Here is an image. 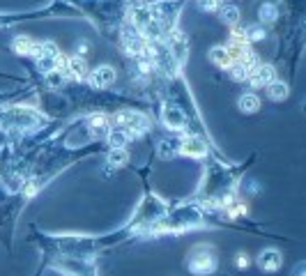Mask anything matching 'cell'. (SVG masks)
Segmentation results:
<instances>
[{
	"label": "cell",
	"mask_w": 306,
	"mask_h": 276,
	"mask_svg": "<svg viewBox=\"0 0 306 276\" xmlns=\"http://www.w3.org/2000/svg\"><path fill=\"white\" fill-rule=\"evenodd\" d=\"M219 265V258L214 253V248L209 244H198L189 251V258H186V267H189L191 274H212Z\"/></svg>",
	"instance_id": "obj_1"
},
{
	"label": "cell",
	"mask_w": 306,
	"mask_h": 276,
	"mask_svg": "<svg viewBox=\"0 0 306 276\" xmlns=\"http://www.w3.org/2000/svg\"><path fill=\"white\" fill-rule=\"evenodd\" d=\"M115 120L129 136H138V133L150 129V120L143 113H138V110H122V113L115 115Z\"/></svg>",
	"instance_id": "obj_2"
},
{
	"label": "cell",
	"mask_w": 306,
	"mask_h": 276,
	"mask_svg": "<svg viewBox=\"0 0 306 276\" xmlns=\"http://www.w3.org/2000/svg\"><path fill=\"white\" fill-rule=\"evenodd\" d=\"M163 122H166L168 129L180 131V129L186 127V115L177 104H166L163 106Z\"/></svg>",
	"instance_id": "obj_3"
},
{
	"label": "cell",
	"mask_w": 306,
	"mask_h": 276,
	"mask_svg": "<svg viewBox=\"0 0 306 276\" xmlns=\"http://www.w3.org/2000/svg\"><path fill=\"white\" fill-rule=\"evenodd\" d=\"M88 131L92 138H108L111 133V120L102 113H95L88 118Z\"/></svg>",
	"instance_id": "obj_4"
},
{
	"label": "cell",
	"mask_w": 306,
	"mask_h": 276,
	"mask_svg": "<svg viewBox=\"0 0 306 276\" xmlns=\"http://www.w3.org/2000/svg\"><path fill=\"white\" fill-rule=\"evenodd\" d=\"M281 262H283V256L276 248H265L258 256V267L263 271H278L281 269Z\"/></svg>",
	"instance_id": "obj_5"
},
{
	"label": "cell",
	"mask_w": 306,
	"mask_h": 276,
	"mask_svg": "<svg viewBox=\"0 0 306 276\" xmlns=\"http://www.w3.org/2000/svg\"><path fill=\"white\" fill-rule=\"evenodd\" d=\"M272 81H276V72H274L272 64H260V67L249 76V83L253 87H263V85L267 87Z\"/></svg>",
	"instance_id": "obj_6"
},
{
	"label": "cell",
	"mask_w": 306,
	"mask_h": 276,
	"mask_svg": "<svg viewBox=\"0 0 306 276\" xmlns=\"http://www.w3.org/2000/svg\"><path fill=\"white\" fill-rule=\"evenodd\" d=\"M90 83H92L95 87H108L115 83V69L108 67V64H102V67H97L92 74H90Z\"/></svg>",
	"instance_id": "obj_7"
},
{
	"label": "cell",
	"mask_w": 306,
	"mask_h": 276,
	"mask_svg": "<svg viewBox=\"0 0 306 276\" xmlns=\"http://www.w3.org/2000/svg\"><path fill=\"white\" fill-rule=\"evenodd\" d=\"M62 74L69 76V78H74V81H81V78L88 76V64H85V60L81 58V55H72Z\"/></svg>",
	"instance_id": "obj_8"
},
{
	"label": "cell",
	"mask_w": 306,
	"mask_h": 276,
	"mask_svg": "<svg viewBox=\"0 0 306 276\" xmlns=\"http://www.w3.org/2000/svg\"><path fill=\"white\" fill-rule=\"evenodd\" d=\"M180 152L182 154H186V156H205L207 147H205V143L200 141V138L189 136V138H184V141L180 143Z\"/></svg>",
	"instance_id": "obj_9"
},
{
	"label": "cell",
	"mask_w": 306,
	"mask_h": 276,
	"mask_svg": "<svg viewBox=\"0 0 306 276\" xmlns=\"http://www.w3.org/2000/svg\"><path fill=\"white\" fill-rule=\"evenodd\" d=\"M14 51L19 55H35V58H37L39 55V46L42 44H35L33 39H30L28 35H19V37H14Z\"/></svg>",
	"instance_id": "obj_10"
},
{
	"label": "cell",
	"mask_w": 306,
	"mask_h": 276,
	"mask_svg": "<svg viewBox=\"0 0 306 276\" xmlns=\"http://www.w3.org/2000/svg\"><path fill=\"white\" fill-rule=\"evenodd\" d=\"M209 60L221 69L232 67V60H230V55H228L226 46H214V49H209Z\"/></svg>",
	"instance_id": "obj_11"
},
{
	"label": "cell",
	"mask_w": 306,
	"mask_h": 276,
	"mask_svg": "<svg viewBox=\"0 0 306 276\" xmlns=\"http://www.w3.org/2000/svg\"><path fill=\"white\" fill-rule=\"evenodd\" d=\"M290 95V90H288V83H283V81H272L267 85V97L272 101H283L286 97Z\"/></svg>",
	"instance_id": "obj_12"
},
{
	"label": "cell",
	"mask_w": 306,
	"mask_h": 276,
	"mask_svg": "<svg viewBox=\"0 0 306 276\" xmlns=\"http://www.w3.org/2000/svg\"><path fill=\"white\" fill-rule=\"evenodd\" d=\"M260 108V99L253 95V92H246V95L240 97V110L242 113H255V110Z\"/></svg>",
	"instance_id": "obj_13"
},
{
	"label": "cell",
	"mask_w": 306,
	"mask_h": 276,
	"mask_svg": "<svg viewBox=\"0 0 306 276\" xmlns=\"http://www.w3.org/2000/svg\"><path fill=\"white\" fill-rule=\"evenodd\" d=\"M106 141L111 143V147H125L127 141H129V133H127L125 129H111Z\"/></svg>",
	"instance_id": "obj_14"
},
{
	"label": "cell",
	"mask_w": 306,
	"mask_h": 276,
	"mask_svg": "<svg viewBox=\"0 0 306 276\" xmlns=\"http://www.w3.org/2000/svg\"><path fill=\"white\" fill-rule=\"evenodd\" d=\"M221 21L235 28L237 21H240V12H237V7H232V5H226V7H221Z\"/></svg>",
	"instance_id": "obj_15"
},
{
	"label": "cell",
	"mask_w": 306,
	"mask_h": 276,
	"mask_svg": "<svg viewBox=\"0 0 306 276\" xmlns=\"http://www.w3.org/2000/svg\"><path fill=\"white\" fill-rule=\"evenodd\" d=\"M127 150L125 147H111V154H108V164L111 166H125L127 164Z\"/></svg>",
	"instance_id": "obj_16"
},
{
	"label": "cell",
	"mask_w": 306,
	"mask_h": 276,
	"mask_svg": "<svg viewBox=\"0 0 306 276\" xmlns=\"http://www.w3.org/2000/svg\"><path fill=\"white\" fill-rule=\"evenodd\" d=\"M276 16H278L276 5L265 3L263 7H260V21H263V23H272V21H276Z\"/></svg>",
	"instance_id": "obj_17"
},
{
	"label": "cell",
	"mask_w": 306,
	"mask_h": 276,
	"mask_svg": "<svg viewBox=\"0 0 306 276\" xmlns=\"http://www.w3.org/2000/svg\"><path fill=\"white\" fill-rule=\"evenodd\" d=\"M230 41H235V44H249L246 30H242V28H232V32H230Z\"/></svg>",
	"instance_id": "obj_18"
},
{
	"label": "cell",
	"mask_w": 306,
	"mask_h": 276,
	"mask_svg": "<svg viewBox=\"0 0 306 276\" xmlns=\"http://www.w3.org/2000/svg\"><path fill=\"white\" fill-rule=\"evenodd\" d=\"M200 9L205 12H214V9H221V0H198Z\"/></svg>",
	"instance_id": "obj_19"
},
{
	"label": "cell",
	"mask_w": 306,
	"mask_h": 276,
	"mask_svg": "<svg viewBox=\"0 0 306 276\" xmlns=\"http://www.w3.org/2000/svg\"><path fill=\"white\" fill-rule=\"evenodd\" d=\"M246 37H249V41L251 39L258 41V39H263V37H265V30H263V28H253V26H251L249 30H246Z\"/></svg>",
	"instance_id": "obj_20"
},
{
	"label": "cell",
	"mask_w": 306,
	"mask_h": 276,
	"mask_svg": "<svg viewBox=\"0 0 306 276\" xmlns=\"http://www.w3.org/2000/svg\"><path fill=\"white\" fill-rule=\"evenodd\" d=\"M237 262H240V269H246V262H249L246 253H240V256H237Z\"/></svg>",
	"instance_id": "obj_21"
}]
</instances>
